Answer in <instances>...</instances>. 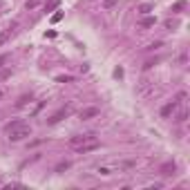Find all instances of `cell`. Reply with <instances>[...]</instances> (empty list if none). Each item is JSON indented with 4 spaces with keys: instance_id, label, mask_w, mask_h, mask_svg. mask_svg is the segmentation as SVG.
Instances as JSON below:
<instances>
[{
    "instance_id": "cell-10",
    "label": "cell",
    "mask_w": 190,
    "mask_h": 190,
    "mask_svg": "<svg viewBox=\"0 0 190 190\" xmlns=\"http://www.w3.org/2000/svg\"><path fill=\"white\" fill-rule=\"evenodd\" d=\"M154 23H157L154 16H143V18H141V27H152Z\"/></svg>"
},
{
    "instance_id": "cell-14",
    "label": "cell",
    "mask_w": 190,
    "mask_h": 190,
    "mask_svg": "<svg viewBox=\"0 0 190 190\" xmlns=\"http://www.w3.org/2000/svg\"><path fill=\"white\" fill-rule=\"evenodd\" d=\"M56 81H58V83H72V81H74V76H58Z\"/></svg>"
},
{
    "instance_id": "cell-19",
    "label": "cell",
    "mask_w": 190,
    "mask_h": 190,
    "mask_svg": "<svg viewBox=\"0 0 190 190\" xmlns=\"http://www.w3.org/2000/svg\"><path fill=\"white\" fill-rule=\"evenodd\" d=\"M114 76H116V78H123V70L116 67V70H114Z\"/></svg>"
},
{
    "instance_id": "cell-6",
    "label": "cell",
    "mask_w": 190,
    "mask_h": 190,
    "mask_svg": "<svg viewBox=\"0 0 190 190\" xmlns=\"http://www.w3.org/2000/svg\"><path fill=\"white\" fill-rule=\"evenodd\" d=\"M14 27H16V23H11V25H9V27H7V29H5L2 34H0V47H2V45L9 40V36H11V29H14Z\"/></svg>"
},
{
    "instance_id": "cell-18",
    "label": "cell",
    "mask_w": 190,
    "mask_h": 190,
    "mask_svg": "<svg viewBox=\"0 0 190 190\" xmlns=\"http://www.w3.org/2000/svg\"><path fill=\"white\" fill-rule=\"evenodd\" d=\"M103 5H105V9H112L114 5H116V0H105V2H103Z\"/></svg>"
},
{
    "instance_id": "cell-17",
    "label": "cell",
    "mask_w": 190,
    "mask_h": 190,
    "mask_svg": "<svg viewBox=\"0 0 190 190\" xmlns=\"http://www.w3.org/2000/svg\"><path fill=\"white\" fill-rule=\"evenodd\" d=\"M56 7H58V0H52V2L47 5V11H52V9H56Z\"/></svg>"
},
{
    "instance_id": "cell-3",
    "label": "cell",
    "mask_w": 190,
    "mask_h": 190,
    "mask_svg": "<svg viewBox=\"0 0 190 190\" xmlns=\"http://www.w3.org/2000/svg\"><path fill=\"white\" fill-rule=\"evenodd\" d=\"M101 148V143L99 141H90V143H85V146H78V148H74L78 154H87V152H92V150H99Z\"/></svg>"
},
{
    "instance_id": "cell-5",
    "label": "cell",
    "mask_w": 190,
    "mask_h": 190,
    "mask_svg": "<svg viewBox=\"0 0 190 190\" xmlns=\"http://www.w3.org/2000/svg\"><path fill=\"white\" fill-rule=\"evenodd\" d=\"M78 116H81L83 121L94 119V116H99V108H85V110H81V114H78Z\"/></svg>"
},
{
    "instance_id": "cell-8",
    "label": "cell",
    "mask_w": 190,
    "mask_h": 190,
    "mask_svg": "<svg viewBox=\"0 0 190 190\" xmlns=\"http://www.w3.org/2000/svg\"><path fill=\"white\" fill-rule=\"evenodd\" d=\"M27 103H32V94H23V96L16 101V108H25Z\"/></svg>"
},
{
    "instance_id": "cell-12",
    "label": "cell",
    "mask_w": 190,
    "mask_h": 190,
    "mask_svg": "<svg viewBox=\"0 0 190 190\" xmlns=\"http://www.w3.org/2000/svg\"><path fill=\"white\" fill-rule=\"evenodd\" d=\"M72 163H70V161H61V163L58 166H56V172H63V170H67Z\"/></svg>"
},
{
    "instance_id": "cell-1",
    "label": "cell",
    "mask_w": 190,
    "mask_h": 190,
    "mask_svg": "<svg viewBox=\"0 0 190 190\" xmlns=\"http://www.w3.org/2000/svg\"><path fill=\"white\" fill-rule=\"evenodd\" d=\"M7 130V134H9V141H23V139H27V137H32V128L27 125V123H23V121H14V123H9V125L5 128Z\"/></svg>"
},
{
    "instance_id": "cell-16",
    "label": "cell",
    "mask_w": 190,
    "mask_h": 190,
    "mask_svg": "<svg viewBox=\"0 0 190 190\" xmlns=\"http://www.w3.org/2000/svg\"><path fill=\"white\" fill-rule=\"evenodd\" d=\"M61 20H63V11H56L52 16V23H61Z\"/></svg>"
},
{
    "instance_id": "cell-21",
    "label": "cell",
    "mask_w": 190,
    "mask_h": 190,
    "mask_svg": "<svg viewBox=\"0 0 190 190\" xmlns=\"http://www.w3.org/2000/svg\"><path fill=\"white\" fill-rule=\"evenodd\" d=\"M2 96H5V90H0V99H2Z\"/></svg>"
},
{
    "instance_id": "cell-20",
    "label": "cell",
    "mask_w": 190,
    "mask_h": 190,
    "mask_svg": "<svg viewBox=\"0 0 190 190\" xmlns=\"http://www.w3.org/2000/svg\"><path fill=\"white\" fill-rule=\"evenodd\" d=\"M2 63H7V56H5V54L0 56V65H2Z\"/></svg>"
},
{
    "instance_id": "cell-13",
    "label": "cell",
    "mask_w": 190,
    "mask_h": 190,
    "mask_svg": "<svg viewBox=\"0 0 190 190\" xmlns=\"http://www.w3.org/2000/svg\"><path fill=\"white\" fill-rule=\"evenodd\" d=\"M38 5H40V0H27V2H25V7H27V9H36Z\"/></svg>"
},
{
    "instance_id": "cell-11",
    "label": "cell",
    "mask_w": 190,
    "mask_h": 190,
    "mask_svg": "<svg viewBox=\"0 0 190 190\" xmlns=\"http://www.w3.org/2000/svg\"><path fill=\"white\" fill-rule=\"evenodd\" d=\"M175 168H177L175 163H166L163 168H161V175H172V172H175Z\"/></svg>"
},
{
    "instance_id": "cell-7",
    "label": "cell",
    "mask_w": 190,
    "mask_h": 190,
    "mask_svg": "<svg viewBox=\"0 0 190 190\" xmlns=\"http://www.w3.org/2000/svg\"><path fill=\"white\" fill-rule=\"evenodd\" d=\"M63 116H67V110H58V112H56L52 119H47V123H49V125H54V123H58Z\"/></svg>"
},
{
    "instance_id": "cell-9",
    "label": "cell",
    "mask_w": 190,
    "mask_h": 190,
    "mask_svg": "<svg viewBox=\"0 0 190 190\" xmlns=\"http://www.w3.org/2000/svg\"><path fill=\"white\" fill-rule=\"evenodd\" d=\"M152 9H154V5H150V2H143V5H139V14L141 16H148Z\"/></svg>"
},
{
    "instance_id": "cell-2",
    "label": "cell",
    "mask_w": 190,
    "mask_h": 190,
    "mask_svg": "<svg viewBox=\"0 0 190 190\" xmlns=\"http://www.w3.org/2000/svg\"><path fill=\"white\" fill-rule=\"evenodd\" d=\"M90 141H96V137H94V134H78V137H72L70 139V146L72 148H78V146L90 143Z\"/></svg>"
},
{
    "instance_id": "cell-15",
    "label": "cell",
    "mask_w": 190,
    "mask_h": 190,
    "mask_svg": "<svg viewBox=\"0 0 190 190\" xmlns=\"http://www.w3.org/2000/svg\"><path fill=\"white\" fill-rule=\"evenodd\" d=\"M184 7H186V0H179V2H175L172 11H179V9H184Z\"/></svg>"
},
{
    "instance_id": "cell-4",
    "label": "cell",
    "mask_w": 190,
    "mask_h": 190,
    "mask_svg": "<svg viewBox=\"0 0 190 190\" xmlns=\"http://www.w3.org/2000/svg\"><path fill=\"white\" fill-rule=\"evenodd\" d=\"M177 105H179V101H170V103H166V105L161 108V116L168 119L170 114H175V112H177Z\"/></svg>"
}]
</instances>
